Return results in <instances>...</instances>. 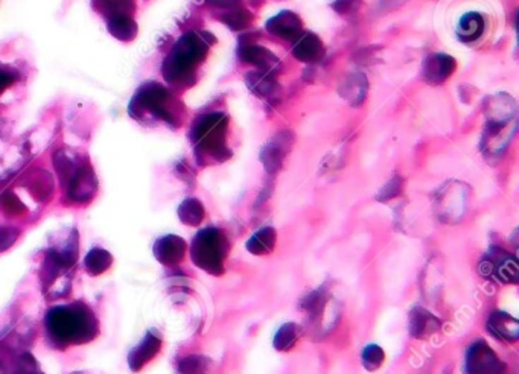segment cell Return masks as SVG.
<instances>
[{
	"label": "cell",
	"mask_w": 519,
	"mask_h": 374,
	"mask_svg": "<svg viewBox=\"0 0 519 374\" xmlns=\"http://www.w3.org/2000/svg\"><path fill=\"white\" fill-rule=\"evenodd\" d=\"M107 28H109V32L121 42H131L137 35V25L130 14L109 17L107 18Z\"/></svg>",
	"instance_id": "cell-14"
},
{
	"label": "cell",
	"mask_w": 519,
	"mask_h": 374,
	"mask_svg": "<svg viewBox=\"0 0 519 374\" xmlns=\"http://www.w3.org/2000/svg\"><path fill=\"white\" fill-rule=\"evenodd\" d=\"M302 334V327L296 322H285L282 324L279 327V330L274 334L273 339V346L278 351H288L291 350L294 346H296L297 339L300 338Z\"/></svg>",
	"instance_id": "cell-16"
},
{
	"label": "cell",
	"mask_w": 519,
	"mask_h": 374,
	"mask_svg": "<svg viewBox=\"0 0 519 374\" xmlns=\"http://www.w3.org/2000/svg\"><path fill=\"white\" fill-rule=\"evenodd\" d=\"M451 23L455 40L462 44L471 46L482 42L484 35L491 32L492 18L487 8L474 5L458 16H453Z\"/></svg>",
	"instance_id": "cell-6"
},
{
	"label": "cell",
	"mask_w": 519,
	"mask_h": 374,
	"mask_svg": "<svg viewBox=\"0 0 519 374\" xmlns=\"http://www.w3.org/2000/svg\"><path fill=\"white\" fill-rule=\"evenodd\" d=\"M186 254V242L179 236L168 234L163 236L154 245V255L165 267H175L179 265Z\"/></svg>",
	"instance_id": "cell-11"
},
{
	"label": "cell",
	"mask_w": 519,
	"mask_h": 374,
	"mask_svg": "<svg viewBox=\"0 0 519 374\" xmlns=\"http://www.w3.org/2000/svg\"><path fill=\"white\" fill-rule=\"evenodd\" d=\"M169 92L157 83H146L139 87L130 102L129 111L134 121L148 123L151 121H172L168 111Z\"/></svg>",
	"instance_id": "cell-5"
},
{
	"label": "cell",
	"mask_w": 519,
	"mask_h": 374,
	"mask_svg": "<svg viewBox=\"0 0 519 374\" xmlns=\"http://www.w3.org/2000/svg\"><path fill=\"white\" fill-rule=\"evenodd\" d=\"M180 219L188 225H198L203 221L204 209L197 200H186L179 209Z\"/></svg>",
	"instance_id": "cell-19"
},
{
	"label": "cell",
	"mask_w": 519,
	"mask_h": 374,
	"mask_svg": "<svg viewBox=\"0 0 519 374\" xmlns=\"http://www.w3.org/2000/svg\"><path fill=\"white\" fill-rule=\"evenodd\" d=\"M18 80V72L17 68L0 64V93L5 92L9 85H13Z\"/></svg>",
	"instance_id": "cell-23"
},
{
	"label": "cell",
	"mask_w": 519,
	"mask_h": 374,
	"mask_svg": "<svg viewBox=\"0 0 519 374\" xmlns=\"http://www.w3.org/2000/svg\"><path fill=\"white\" fill-rule=\"evenodd\" d=\"M100 11L109 18L117 14H130L133 16L136 9L134 0H101Z\"/></svg>",
	"instance_id": "cell-20"
},
{
	"label": "cell",
	"mask_w": 519,
	"mask_h": 374,
	"mask_svg": "<svg viewBox=\"0 0 519 374\" xmlns=\"http://www.w3.org/2000/svg\"><path fill=\"white\" fill-rule=\"evenodd\" d=\"M54 164L66 187L68 201L87 203L93 198L97 181L93 169L85 160H80L66 152H56L54 155Z\"/></svg>",
	"instance_id": "cell-3"
},
{
	"label": "cell",
	"mask_w": 519,
	"mask_h": 374,
	"mask_svg": "<svg viewBox=\"0 0 519 374\" xmlns=\"http://www.w3.org/2000/svg\"><path fill=\"white\" fill-rule=\"evenodd\" d=\"M384 359H386V353L379 346H376V344H370V346L364 347V350H362L361 353L362 366H364L366 370L369 371L378 370L384 363Z\"/></svg>",
	"instance_id": "cell-21"
},
{
	"label": "cell",
	"mask_w": 519,
	"mask_h": 374,
	"mask_svg": "<svg viewBox=\"0 0 519 374\" xmlns=\"http://www.w3.org/2000/svg\"><path fill=\"white\" fill-rule=\"evenodd\" d=\"M330 303V294L326 286H321L317 291L309 292L305 298L300 301V309L305 310L308 321L314 326L325 327V318Z\"/></svg>",
	"instance_id": "cell-10"
},
{
	"label": "cell",
	"mask_w": 519,
	"mask_h": 374,
	"mask_svg": "<svg viewBox=\"0 0 519 374\" xmlns=\"http://www.w3.org/2000/svg\"><path fill=\"white\" fill-rule=\"evenodd\" d=\"M78 259L76 230L72 231L63 242L52 245L47 250L40 270L43 294L49 298H60L71 291L72 270Z\"/></svg>",
	"instance_id": "cell-2"
},
{
	"label": "cell",
	"mask_w": 519,
	"mask_h": 374,
	"mask_svg": "<svg viewBox=\"0 0 519 374\" xmlns=\"http://www.w3.org/2000/svg\"><path fill=\"white\" fill-rule=\"evenodd\" d=\"M276 231L266 227L254 233L247 242V251L254 255H267L276 247Z\"/></svg>",
	"instance_id": "cell-15"
},
{
	"label": "cell",
	"mask_w": 519,
	"mask_h": 374,
	"mask_svg": "<svg viewBox=\"0 0 519 374\" xmlns=\"http://www.w3.org/2000/svg\"><path fill=\"white\" fill-rule=\"evenodd\" d=\"M8 374H42L40 368H38L37 361L32 358L31 353H23L22 356H18L11 370Z\"/></svg>",
	"instance_id": "cell-22"
},
{
	"label": "cell",
	"mask_w": 519,
	"mask_h": 374,
	"mask_svg": "<svg viewBox=\"0 0 519 374\" xmlns=\"http://www.w3.org/2000/svg\"><path fill=\"white\" fill-rule=\"evenodd\" d=\"M440 329V321L425 308H414L410 312L408 330L416 339H425Z\"/></svg>",
	"instance_id": "cell-12"
},
{
	"label": "cell",
	"mask_w": 519,
	"mask_h": 374,
	"mask_svg": "<svg viewBox=\"0 0 519 374\" xmlns=\"http://www.w3.org/2000/svg\"><path fill=\"white\" fill-rule=\"evenodd\" d=\"M209 359L201 354H189L180 361L177 374H208Z\"/></svg>",
	"instance_id": "cell-18"
},
{
	"label": "cell",
	"mask_w": 519,
	"mask_h": 374,
	"mask_svg": "<svg viewBox=\"0 0 519 374\" xmlns=\"http://www.w3.org/2000/svg\"><path fill=\"white\" fill-rule=\"evenodd\" d=\"M487 330L501 341H515L519 337V321L512 315L496 310L487 320Z\"/></svg>",
	"instance_id": "cell-13"
},
{
	"label": "cell",
	"mask_w": 519,
	"mask_h": 374,
	"mask_svg": "<svg viewBox=\"0 0 519 374\" xmlns=\"http://www.w3.org/2000/svg\"><path fill=\"white\" fill-rule=\"evenodd\" d=\"M479 274L503 283H518L519 267L515 255L494 248L479 262Z\"/></svg>",
	"instance_id": "cell-7"
},
{
	"label": "cell",
	"mask_w": 519,
	"mask_h": 374,
	"mask_svg": "<svg viewBox=\"0 0 519 374\" xmlns=\"http://www.w3.org/2000/svg\"><path fill=\"white\" fill-rule=\"evenodd\" d=\"M160 349H162V337L155 330H150L145 334L139 346L134 347L129 354V366L131 371L134 373L141 371L146 363L151 362L155 356H157Z\"/></svg>",
	"instance_id": "cell-9"
},
{
	"label": "cell",
	"mask_w": 519,
	"mask_h": 374,
	"mask_svg": "<svg viewBox=\"0 0 519 374\" xmlns=\"http://www.w3.org/2000/svg\"><path fill=\"white\" fill-rule=\"evenodd\" d=\"M112 265H113L112 254L104 248H92L89 253H87L85 260H84L85 271L90 275H93V277L104 274L105 271H109Z\"/></svg>",
	"instance_id": "cell-17"
},
{
	"label": "cell",
	"mask_w": 519,
	"mask_h": 374,
	"mask_svg": "<svg viewBox=\"0 0 519 374\" xmlns=\"http://www.w3.org/2000/svg\"><path fill=\"white\" fill-rule=\"evenodd\" d=\"M503 371L504 363L486 342L477 341L467 349L465 359L466 374H503Z\"/></svg>",
	"instance_id": "cell-8"
},
{
	"label": "cell",
	"mask_w": 519,
	"mask_h": 374,
	"mask_svg": "<svg viewBox=\"0 0 519 374\" xmlns=\"http://www.w3.org/2000/svg\"><path fill=\"white\" fill-rule=\"evenodd\" d=\"M229 253V241L218 229H204L193 238L191 258L197 267L212 275L224 272V260Z\"/></svg>",
	"instance_id": "cell-4"
},
{
	"label": "cell",
	"mask_w": 519,
	"mask_h": 374,
	"mask_svg": "<svg viewBox=\"0 0 519 374\" xmlns=\"http://www.w3.org/2000/svg\"><path fill=\"white\" fill-rule=\"evenodd\" d=\"M44 332L52 347L66 350L93 341L100 333V322L87 304L76 301L49 309L44 318Z\"/></svg>",
	"instance_id": "cell-1"
}]
</instances>
